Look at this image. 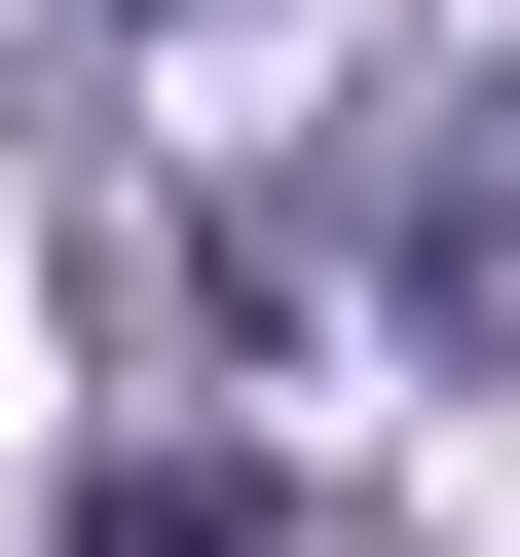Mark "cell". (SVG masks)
<instances>
[{
    "instance_id": "cell-1",
    "label": "cell",
    "mask_w": 520,
    "mask_h": 557,
    "mask_svg": "<svg viewBox=\"0 0 520 557\" xmlns=\"http://www.w3.org/2000/svg\"><path fill=\"white\" fill-rule=\"evenodd\" d=\"M372 298H409L446 372H520V75H446V112L372 149Z\"/></svg>"
},
{
    "instance_id": "cell-2",
    "label": "cell",
    "mask_w": 520,
    "mask_h": 557,
    "mask_svg": "<svg viewBox=\"0 0 520 557\" xmlns=\"http://www.w3.org/2000/svg\"><path fill=\"white\" fill-rule=\"evenodd\" d=\"M75 557H298L260 446H75Z\"/></svg>"
}]
</instances>
